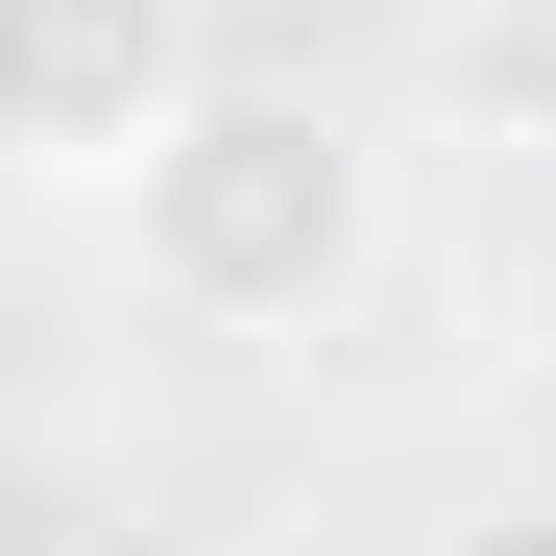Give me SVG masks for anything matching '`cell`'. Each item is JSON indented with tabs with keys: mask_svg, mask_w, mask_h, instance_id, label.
I'll use <instances>...</instances> for the list:
<instances>
[{
	"mask_svg": "<svg viewBox=\"0 0 556 556\" xmlns=\"http://www.w3.org/2000/svg\"><path fill=\"white\" fill-rule=\"evenodd\" d=\"M388 242V146H363L315 73H194L122 146V291L169 339H315Z\"/></svg>",
	"mask_w": 556,
	"mask_h": 556,
	"instance_id": "cell-1",
	"label": "cell"
},
{
	"mask_svg": "<svg viewBox=\"0 0 556 556\" xmlns=\"http://www.w3.org/2000/svg\"><path fill=\"white\" fill-rule=\"evenodd\" d=\"M218 73L194 0H0V169L25 194H122V146Z\"/></svg>",
	"mask_w": 556,
	"mask_h": 556,
	"instance_id": "cell-2",
	"label": "cell"
},
{
	"mask_svg": "<svg viewBox=\"0 0 556 556\" xmlns=\"http://www.w3.org/2000/svg\"><path fill=\"white\" fill-rule=\"evenodd\" d=\"M412 73H435V122H459V146L556 169V0H412Z\"/></svg>",
	"mask_w": 556,
	"mask_h": 556,
	"instance_id": "cell-3",
	"label": "cell"
},
{
	"mask_svg": "<svg viewBox=\"0 0 556 556\" xmlns=\"http://www.w3.org/2000/svg\"><path fill=\"white\" fill-rule=\"evenodd\" d=\"M435 556H556V484H484V508H459Z\"/></svg>",
	"mask_w": 556,
	"mask_h": 556,
	"instance_id": "cell-4",
	"label": "cell"
}]
</instances>
